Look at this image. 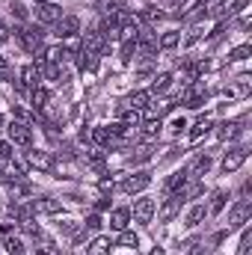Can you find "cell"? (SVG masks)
<instances>
[{
  "label": "cell",
  "instance_id": "4",
  "mask_svg": "<svg viewBox=\"0 0 252 255\" xmlns=\"http://www.w3.org/2000/svg\"><path fill=\"white\" fill-rule=\"evenodd\" d=\"M247 157H250V148H244V145L232 148V151L223 157V172H226V175H229V172H238V169L247 163Z\"/></svg>",
  "mask_w": 252,
  "mask_h": 255
},
{
  "label": "cell",
  "instance_id": "17",
  "mask_svg": "<svg viewBox=\"0 0 252 255\" xmlns=\"http://www.w3.org/2000/svg\"><path fill=\"white\" fill-rule=\"evenodd\" d=\"M36 202V211H42V214H60L63 211V202H57V199H33Z\"/></svg>",
  "mask_w": 252,
  "mask_h": 255
},
{
  "label": "cell",
  "instance_id": "20",
  "mask_svg": "<svg viewBox=\"0 0 252 255\" xmlns=\"http://www.w3.org/2000/svg\"><path fill=\"white\" fill-rule=\"evenodd\" d=\"M241 136V122H223L217 130V139H235Z\"/></svg>",
  "mask_w": 252,
  "mask_h": 255
},
{
  "label": "cell",
  "instance_id": "33",
  "mask_svg": "<svg viewBox=\"0 0 252 255\" xmlns=\"http://www.w3.org/2000/svg\"><path fill=\"white\" fill-rule=\"evenodd\" d=\"M151 157V145H142V148H136V154H130V163H145Z\"/></svg>",
  "mask_w": 252,
  "mask_h": 255
},
{
  "label": "cell",
  "instance_id": "44",
  "mask_svg": "<svg viewBox=\"0 0 252 255\" xmlns=\"http://www.w3.org/2000/svg\"><path fill=\"white\" fill-rule=\"evenodd\" d=\"M187 247H190V255H202V250H205V247H202L199 241H190Z\"/></svg>",
  "mask_w": 252,
  "mask_h": 255
},
{
  "label": "cell",
  "instance_id": "36",
  "mask_svg": "<svg viewBox=\"0 0 252 255\" xmlns=\"http://www.w3.org/2000/svg\"><path fill=\"white\" fill-rule=\"evenodd\" d=\"M9 12H12V15H15L18 21H27V9H24L21 3H15V0H12V6H9Z\"/></svg>",
  "mask_w": 252,
  "mask_h": 255
},
{
  "label": "cell",
  "instance_id": "3",
  "mask_svg": "<svg viewBox=\"0 0 252 255\" xmlns=\"http://www.w3.org/2000/svg\"><path fill=\"white\" fill-rule=\"evenodd\" d=\"M9 136H12L15 145H33V128L24 119H12L9 122Z\"/></svg>",
  "mask_w": 252,
  "mask_h": 255
},
{
  "label": "cell",
  "instance_id": "32",
  "mask_svg": "<svg viewBox=\"0 0 252 255\" xmlns=\"http://www.w3.org/2000/svg\"><path fill=\"white\" fill-rule=\"evenodd\" d=\"M119 244H122V247H127V250H136V247H139V238H136L133 232H122Z\"/></svg>",
  "mask_w": 252,
  "mask_h": 255
},
{
  "label": "cell",
  "instance_id": "38",
  "mask_svg": "<svg viewBox=\"0 0 252 255\" xmlns=\"http://www.w3.org/2000/svg\"><path fill=\"white\" fill-rule=\"evenodd\" d=\"M57 250H54V244L51 241H42V247H36V255H54Z\"/></svg>",
  "mask_w": 252,
  "mask_h": 255
},
{
  "label": "cell",
  "instance_id": "25",
  "mask_svg": "<svg viewBox=\"0 0 252 255\" xmlns=\"http://www.w3.org/2000/svg\"><path fill=\"white\" fill-rule=\"evenodd\" d=\"M205 205H196V208H190V214H187V220H184V226H190V229H196L202 220H205Z\"/></svg>",
  "mask_w": 252,
  "mask_h": 255
},
{
  "label": "cell",
  "instance_id": "16",
  "mask_svg": "<svg viewBox=\"0 0 252 255\" xmlns=\"http://www.w3.org/2000/svg\"><path fill=\"white\" fill-rule=\"evenodd\" d=\"M77 68H80V71H95V68H98V54H92V51L83 48V51L77 54Z\"/></svg>",
  "mask_w": 252,
  "mask_h": 255
},
{
  "label": "cell",
  "instance_id": "7",
  "mask_svg": "<svg viewBox=\"0 0 252 255\" xmlns=\"http://www.w3.org/2000/svg\"><path fill=\"white\" fill-rule=\"evenodd\" d=\"M27 160L36 166V169H42V172H48V175H54L57 172V163H54V157L48 154V151H27Z\"/></svg>",
  "mask_w": 252,
  "mask_h": 255
},
{
  "label": "cell",
  "instance_id": "18",
  "mask_svg": "<svg viewBox=\"0 0 252 255\" xmlns=\"http://www.w3.org/2000/svg\"><path fill=\"white\" fill-rule=\"evenodd\" d=\"M148 101H151V95H148V92H133V95H127L125 107H130V110H145V107H148Z\"/></svg>",
  "mask_w": 252,
  "mask_h": 255
},
{
  "label": "cell",
  "instance_id": "51",
  "mask_svg": "<svg viewBox=\"0 0 252 255\" xmlns=\"http://www.w3.org/2000/svg\"><path fill=\"white\" fill-rule=\"evenodd\" d=\"M0 247H3V229H0Z\"/></svg>",
  "mask_w": 252,
  "mask_h": 255
},
{
  "label": "cell",
  "instance_id": "26",
  "mask_svg": "<svg viewBox=\"0 0 252 255\" xmlns=\"http://www.w3.org/2000/svg\"><path fill=\"white\" fill-rule=\"evenodd\" d=\"M211 128H214V122H211V119H199V122L193 125V130H190V139H193V142H196V139H202Z\"/></svg>",
  "mask_w": 252,
  "mask_h": 255
},
{
  "label": "cell",
  "instance_id": "54",
  "mask_svg": "<svg viewBox=\"0 0 252 255\" xmlns=\"http://www.w3.org/2000/svg\"><path fill=\"white\" fill-rule=\"evenodd\" d=\"M202 3H208V0H202Z\"/></svg>",
  "mask_w": 252,
  "mask_h": 255
},
{
  "label": "cell",
  "instance_id": "22",
  "mask_svg": "<svg viewBox=\"0 0 252 255\" xmlns=\"http://www.w3.org/2000/svg\"><path fill=\"white\" fill-rule=\"evenodd\" d=\"M247 92H250V77H247V74L238 77L235 86H226V95H229V98H235V95H247Z\"/></svg>",
  "mask_w": 252,
  "mask_h": 255
},
{
  "label": "cell",
  "instance_id": "41",
  "mask_svg": "<svg viewBox=\"0 0 252 255\" xmlns=\"http://www.w3.org/2000/svg\"><path fill=\"white\" fill-rule=\"evenodd\" d=\"M60 157H65V160H74V151H71V145H68V142H63V145H60Z\"/></svg>",
  "mask_w": 252,
  "mask_h": 255
},
{
  "label": "cell",
  "instance_id": "48",
  "mask_svg": "<svg viewBox=\"0 0 252 255\" xmlns=\"http://www.w3.org/2000/svg\"><path fill=\"white\" fill-rule=\"evenodd\" d=\"M6 39H9V27H6V24H3V21H0V45H3V42H6Z\"/></svg>",
  "mask_w": 252,
  "mask_h": 255
},
{
  "label": "cell",
  "instance_id": "15",
  "mask_svg": "<svg viewBox=\"0 0 252 255\" xmlns=\"http://www.w3.org/2000/svg\"><path fill=\"white\" fill-rule=\"evenodd\" d=\"M127 223H130V211H127V208H116V211L110 214V229H116V232H125Z\"/></svg>",
  "mask_w": 252,
  "mask_h": 255
},
{
  "label": "cell",
  "instance_id": "13",
  "mask_svg": "<svg viewBox=\"0 0 252 255\" xmlns=\"http://www.w3.org/2000/svg\"><path fill=\"white\" fill-rule=\"evenodd\" d=\"M39 80H42L39 65H27V68L21 71V83H24V89H39Z\"/></svg>",
  "mask_w": 252,
  "mask_h": 255
},
{
  "label": "cell",
  "instance_id": "8",
  "mask_svg": "<svg viewBox=\"0 0 252 255\" xmlns=\"http://www.w3.org/2000/svg\"><path fill=\"white\" fill-rule=\"evenodd\" d=\"M178 101H181L184 107H190V110H199V107L205 104V92H202V89H196L193 83H187V86L181 89V95H178Z\"/></svg>",
  "mask_w": 252,
  "mask_h": 255
},
{
  "label": "cell",
  "instance_id": "28",
  "mask_svg": "<svg viewBox=\"0 0 252 255\" xmlns=\"http://www.w3.org/2000/svg\"><path fill=\"white\" fill-rule=\"evenodd\" d=\"M3 247H6V253H9V255H24V244H21L18 238H12V232L6 235V241H3Z\"/></svg>",
  "mask_w": 252,
  "mask_h": 255
},
{
  "label": "cell",
  "instance_id": "21",
  "mask_svg": "<svg viewBox=\"0 0 252 255\" xmlns=\"http://www.w3.org/2000/svg\"><path fill=\"white\" fill-rule=\"evenodd\" d=\"M110 247H113V244H110L107 238H95V241L86 247V255H110Z\"/></svg>",
  "mask_w": 252,
  "mask_h": 255
},
{
  "label": "cell",
  "instance_id": "49",
  "mask_svg": "<svg viewBox=\"0 0 252 255\" xmlns=\"http://www.w3.org/2000/svg\"><path fill=\"white\" fill-rule=\"evenodd\" d=\"M6 74H9V63L0 57V77H6Z\"/></svg>",
  "mask_w": 252,
  "mask_h": 255
},
{
  "label": "cell",
  "instance_id": "19",
  "mask_svg": "<svg viewBox=\"0 0 252 255\" xmlns=\"http://www.w3.org/2000/svg\"><path fill=\"white\" fill-rule=\"evenodd\" d=\"M208 169H211V157H208V154H202V157H196V163L187 169V175H190V178H202Z\"/></svg>",
  "mask_w": 252,
  "mask_h": 255
},
{
  "label": "cell",
  "instance_id": "29",
  "mask_svg": "<svg viewBox=\"0 0 252 255\" xmlns=\"http://www.w3.org/2000/svg\"><path fill=\"white\" fill-rule=\"evenodd\" d=\"M169 80H172V74H166V71H163V74H154L151 89H154V92H166V89H169Z\"/></svg>",
  "mask_w": 252,
  "mask_h": 255
},
{
  "label": "cell",
  "instance_id": "47",
  "mask_svg": "<svg viewBox=\"0 0 252 255\" xmlns=\"http://www.w3.org/2000/svg\"><path fill=\"white\" fill-rule=\"evenodd\" d=\"M107 208H110V199H98L95 202V211H107Z\"/></svg>",
  "mask_w": 252,
  "mask_h": 255
},
{
  "label": "cell",
  "instance_id": "50",
  "mask_svg": "<svg viewBox=\"0 0 252 255\" xmlns=\"http://www.w3.org/2000/svg\"><path fill=\"white\" fill-rule=\"evenodd\" d=\"M148 255H166V253H163L160 247H154V250H151V253H148Z\"/></svg>",
  "mask_w": 252,
  "mask_h": 255
},
{
  "label": "cell",
  "instance_id": "30",
  "mask_svg": "<svg viewBox=\"0 0 252 255\" xmlns=\"http://www.w3.org/2000/svg\"><path fill=\"white\" fill-rule=\"evenodd\" d=\"M226 199H229V193H223V190L214 193V202H211V214H220V211L226 208Z\"/></svg>",
  "mask_w": 252,
  "mask_h": 255
},
{
  "label": "cell",
  "instance_id": "31",
  "mask_svg": "<svg viewBox=\"0 0 252 255\" xmlns=\"http://www.w3.org/2000/svg\"><path fill=\"white\" fill-rule=\"evenodd\" d=\"M163 18V12L157 9V6H145V12H142V21L145 24H154V21H160Z\"/></svg>",
  "mask_w": 252,
  "mask_h": 255
},
{
  "label": "cell",
  "instance_id": "53",
  "mask_svg": "<svg viewBox=\"0 0 252 255\" xmlns=\"http://www.w3.org/2000/svg\"><path fill=\"white\" fill-rule=\"evenodd\" d=\"M0 128H3V119H0Z\"/></svg>",
  "mask_w": 252,
  "mask_h": 255
},
{
  "label": "cell",
  "instance_id": "35",
  "mask_svg": "<svg viewBox=\"0 0 252 255\" xmlns=\"http://www.w3.org/2000/svg\"><path fill=\"white\" fill-rule=\"evenodd\" d=\"M142 130H145V136H154V133H160V119H148V122L142 125Z\"/></svg>",
  "mask_w": 252,
  "mask_h": 255
},
{
  "label": "cell",
  "instance_id": "27",
  "mask_svg": "<svg viewBox=\"0 0 252 255\" xmlns=\"http://www.w3.org/2000/svg\"><path fill=\"white\" fill-rule=\"evenodd\" d=\"M178 42H181V33H175V30H169V33H163V36H160V48H163V51L178 48Z\"/></svg>",
  "mask_w": 252,
  "mask_h": 255
},
{
  "label": "cell",
  "instance_id": "11",
  "mask_svg": "<svg viewBox=\"0 0 252 255\" xmlns=\"http://www.w3.org/2000/svg\"><path fill=\"white\" fill-rule=\"evenodd\" d=\"M36 18H39V24H57V21L63 18V9H60L57 3H39Z\"/></svg>",
  "mask_w": 252,
  "mask_h": 255
},
{
  "label": "cell",
  "instance_id": "23",
  "mask_svg": "<svg viewBox=\"0 0 252 255\" xmlns=\"http://www.w3.org/2000/svg\"><path fill=\"white\" fill-rule=\"evenodd\" d=\"M48 101H51L48 89H33V110H36V113L48 110Z\"/></svg>",
  "mask_w": 252,
  "mask_h": 255
},
{
  "label": "cell",
  "instance_id": "9",
  "mask_svg": "<svg viewBox=\"0 0 252 255\" xmlns=\"http://www.w3.org/2000/svg\"><path fill=\"white\" fill-rule=\"evenodd\" d=\"M92 139H95L98 145H104V148H122V145H125V139L116 136V133H110V128H95V130H92Z\"/></svg>",
  "mask_w": 252,
  "mask_h": 255
},
{
  "label": "cell",
  "instance_id": "43",
  "mask_svg": "<svg viewBox=\"0 0 252 255\" xmlns=\"http://www.w3.org/2000/svg\"><path fill=\"white\" fill-rule=\"evenodd\" d=\"M0 157H3V160H6V157H12V145H9V142H3V139H0Z\"/></svg>",
  "mask_w": 252,
  "mask_h": 255
},
{
  "label": "cell",
  "instance_id": "37",
  "mask_svg": "<svg viewBox=\"0 0 252 255\" xmlns=\"http://www.w3.org/2000/svg\"><path fill=\"white\" fill-rule=\"evenodd\" d=\"M86 229H89V232H98V229H101V217H98V214H89V217H86Z\"/></svg>",
  "mask_w": 252,
  "mask_h": 255
},
{
  "label": "cell",
  "instance_id": "6",
  "mask_svg": "<svg viewBox=\"0 0 252 255\" xmlns=\"http://www.w3.org/2000/svg\"><path fill=\"white\" fill-rule=\"evenodd\" d=\"M154 211H157L154 199H136V205H133V220H136L139 226H148L151 217H154Z\"/></svg>",
  "mask_w": 252,
  "mask_h": 255
},
{
  "label": "cell",
  "instance_id": "40",
  "mask_svg": "<svg viewBox=\"0 0 252 255\" xmlns=\"http://www.w3.org/2000/svg\"><path fill=\"white\" fill-rule=\"evenodd\" d=\"M244 9H247V0H235V3H232V9H229V15H241Z\"/></svg>",
  "mask_w": 252,
  "mask_h": 255
},
{
  "label": "cell",
  "instance_id": "2",
  "mask_svg": "<svg viewBox=\"0 0 252 255\" xmlns=\"http://www.w3.org/2000/svg\"><path fill=\"white\" fill-rule=\"evenodd\" d=\"M83 48L92 51V54H107V51H110V42H107V36H104L98 27H89V30L83 33Z\"/></svg>",
  "mask_w": 252,
  "mask_h": 255
},
{
  "label": "cell",
  "instance_id": "24",
  "mask_svg": "<svg viewBox=\"0 0 252 255\" xmlns=\"http://www.w3.org/2000/svg\"><path fill=\"white\" fill-rule=\"evenodd\" d=\"M86 163L95 169V172H104L107 169V160H104V151H86Z\"/></svg>",
  "mask_w": 252,
  "mask_h": 255
},
{
  "label": "cell",
  "instance_id": "52",
  "mask_svg": "<svg viewBox=\"0 0 252 255\" xmlns=\"http://www.w3.org/2000/svg\"><path fill=\"white\" fill-rule=\"evenodd\" d=\"M36 3H45V0H36Z\"/></svg>",
  "mask_w": 252,
  "mask_h": 255
},
{
  "label": "cell",
  "instance_id": "14",
  "mask_svg": "<svg viewBox=\"0 0 252 255\" xmlns=\"http://www.w3.org/2000/svg\"><path fill=\"white\" fill-rule=\"evenodd\" d=\"M187 181H190L187 169H181V172H175V175L166 181V187H163V190H166V196H169V193H178V190H184V187H187Z\"/></svg>",
  "mask_w": 252,
  "mask_h": 255
},
{
  "label": "cell",
  "instance_id": "34",
  "mask_svg": "<svg viewBox=\"0 0 252 255\" xmlns=\"http://www.w3.org/2000/svg\"><path fill=\"white\" fill-rule=\"evenodd\" d=\"M250 54H252V48H250V45H241V48H235V51L229 54V60H235V63H241V60H247Z\"/></svg>",
  "mask_w": 252,
  "mask_h": 255
},
{
  "label": "cell",
  "instance_id": "42",
  "mask_svg": "<svg viewBox=\"0 0 252 255\" xmlns=\"http://www.w3.org/2000/svg\"><path fill=\"white\" fill-rule=\"evenodd\" d=\"M98 187H101V193H113V178H101Z\"/></svg>",
  "mask_w": 252,
  "mask_h": 255
},
{
  "label": "cell",
  "instance_id": "12",
  "mask_svg": "<svg viewBox=\"0 0 252 255\" xmlns=\"http://www.w3.org/2000/svg\"><path fill=\"white\" fill-rule=\"evenodd\" d=\"M77 30H80L77 15H65V18L57 21V39H71V36H77Z\"/></svg>",
  "mask_w": 252,
  "mask_h": 255
},
{
  "label": "cell",
  "instance_id": "5",
  "mask_svg": "<svg viewBox=\"0 0 252 255\" xmlns=\"http://www.w3.org/2000/svg\"><path fill=\"white\" fill-rule=\"evenodd\" d=\"M250 217H252V202H250V199H241V202L232 208V214H229V229H238V226H244Z\"/></svg>",
  "mask_w": 252,
  "mask_h": 255
},
{
  "label": "cell",
  "instance_id": "45",
  "mask_svg": "<svg viewBox=\"0 0 252 255\" xmlns=\"http://www.w3.org/2000/svg\"><path fill=\"white\" fill-rule=\"evenodd\" d=\"M60 229H63L65 235H74L77 232V223H60Z\"/></svg>",
  "mask_w": 252,
  "mask_h": 255
},
{
  "label": "cell",
  "instance_id": "46",
  "mask_svg": "<svg viewBox=\"0 0 252 255\" xmlns=\"http://www.w3.org/2000/svg\"><path fill=\"white\" fill-rule=\"evenodd\" d=\"M184 128H187V122H184V119H172V130H175V133H181Z\"/></svg>",
  "mask_w": 252,
  "mask_h": 255
},
{
  "label": "cell",
  "instance_id": "39",
  "mask_svg": "<svg viewBox=\"0 0 252 255\" xmlns=\"http://www.w3.org/2000/svg\"><path fill=\"white\" fill-rule=\"evenodd\" d=\"M226 30H229V27H226V24H217V30H214V33H211V42H220V39H223V36H226Z\"/></svg>",
  "mask_w": 252,
  "mask_h": 255
},
{
  "label": "cell",
  "instance_id": "10",
  "mask_svg": "<svg viewBox=\"0 0 252 255\" xmlns=\"http://www.w3.org/2000/svg\"><path fill=\"white\" fill-rule=\"evenodd\" d=\"M148 184H151V175L148 172H136V175H127L125 181H122V190L133 196V193H142Z\"/></svg>",
  "mask_w": 252,
  "mask_h": 255
},
{
  "label": "cell",
  "instance_id": "1",
  "mask_svg": "<svg viewBox=\"0 0 252 255\" xmlns=\"http://www.w3.org/2000/svg\"><path fill=\"white\" fill-rule=\"evenodd\" d=\"M15 36H18V42H21L24 51H30V54H42V39H45L42 27H30V24H24V27H18Z\"/></svg>",
  "mask_w": 252,
  "mask_h": 255
}]
</instances>
